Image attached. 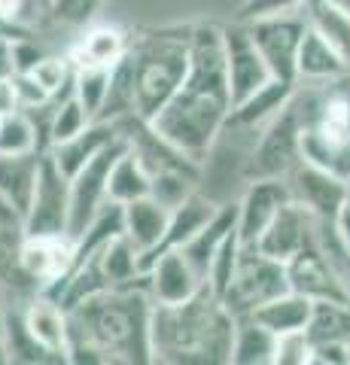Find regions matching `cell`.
<instances>
[{
    "mask_svg": "<svg viewBox=\"0 0 350 365\" xmlns=\"http://www.w3.org/2000/svg\"><path fill=\"white\" fill-rule=\"evenodd\" d=\"M229 113L232 95L225 83L222 31L217 25H195L189 43V71L168 104L150 119V128L201 165L225 131Z\"/></svg>",
    "mask_w": 350,
    "mask_h": 365,
    "instance_id": "6da1fadb",
    "label": "cell"
},
{
    "mask_svg": "<svg viewBox=\"0 0 350 365\" xmlns=\"http://www.w3.org/2000/svg\"><path fill=\"white\" fill-rule=\"evenodd\" d=\"M153 295L146 277L131 287L101 289L67 311V362H153Z\"/></svg>",
    "mask_w": 350,
    "mask_h": 365,
    "instance_id": "7a4b0ae2",
    "label": "cell"
},
{
    "mask_svg": "<svg viewBox=\"0 0 350 365\" xmlns=\"http://www.w3.org/2000/svg\"><path fill=\"white\" fill-rule=\"evenodd\" d=\"M235 317L207 283L180 304H155L150 317L153 362L225 365L232 362Z\"/></svg>",
    "mask_w": 350,
    "mask_h": 365,
    "instance_id": "3957f363",
    "label": "cell"
},
{
    "mask_svg": "<svg viewBox=\"0 0 350 365\" xmlns=\"http://www.w3.org/2000/svg\"><path fill=\"white\" fill-rule=\"evenodd\" d=\"M292 104L299 113L302 158L338 177H350V83L296 86Z\"/></svg>",
    "mask_w": 350,
    "mask_h": 365,
    "instance_id": "277c9868",
    "label": "cell"
},
{
    "mask_svg": "<svg viewBox=\"0 0 350 365\" xmlns=\"http://www.w3.org/2000/svg\"><path fill=\"white\" fill-rule=\"evenodd\" d=\"M189 43L192 28H159L140 34L128 46L134 101L143 122H150L183 83L189 71Z\"/></svg>",
    "mask_w": 350,
    "mask_h": 365,
    "instance_id": "5b68a950",
    "label": "cell"
},
{
    "mask_svg": "<svg viewBox=\"0 0 350 365\" xmlns=\"http://www.w3.org/2000/svg\"><path fill=\"white\" fill-rule=\"evenodd\" d=\"M287 289H289V280H287L284 262L265 256L262 250H256V247H241L232 283L225 287L220 302L229 307L232 317H244V314H253L259 304L271 302L274 295L287 292Z\"/></svg>",
    "mask_w": 350,
    "mask_h": 365,
    "instance_id": "8992f818",
    "label": "cell"
},
{
    "mask_svg": "<svg viewBox=\"0 0 350 365\" xmlns=\"http://www.w3.org/2000/svg\"><path fill=\"white\" fill-rule=\"evenodd\" d=\"M302 162V143H299V113L296 104H289L268 119L256 131V143L244 165L247 180H262V177H280L287 180L289 170Z\"/></svg>",
    "mask_w": 350,
    "mask_h": 365,
    "instance_id": "52a82bcc",
    "label": "cell"
},
{
    "mask_svg": "<svg viewBox=\"0 0 350 365\" xmlns=\"http://www.w3.org/2000/svg\"><path fill=\"white\" fill-rule=\"evenodd\" d=\"M125 150V137H116L110 146H104L92 162H86L73 177H67V235L80 237L86 225L95 220L98 210L110 201L107 198V177L116 155Z\"/></svg>",
    "mask_w": 350,
    "mask_h": 365,
    "instance_id": "ba28073f",
    "label": "cell"
},
{
    "mask_svg": "<svg viewBox=\"0 0 350 365\" xmlns=\"http://www.w3.org/2000/svg\"><path fill=\"white\" fill-rule=\"evenodd\" d=\"M244 25L256 46V52L262 55L268 73L274 79L296 83V55H299V43L304 37V28H308L302 9L253 19V21H244Z\"/></svg>",
    "mask_w": 350,
    "mask_h": 365,
    "instance_id": "9c48e42d",
    "label": "cell"
},
{
    "mask_svg": "<svg viewBox=\"0 0 350 365\" xmlns=\"http://www.w3.org/2000/svg\"><path fill=\"white\" fill-rule=\"evenodd\" d=\"M284 265H287V280L292 292H299L311 302H350L341 268L323 253L317 241L302 247Z\"/></svg>",
    "mask_w": 350,
    "mask_h": 365,
    "instance_id": "30bf717a",
    "label": "cell"
},
{
    "mask_svg": "<svg viewBox=\"0 0 350 365\" xmlns=\"http://www.w3.org/2000/svg\"><path fill=\"white\" fill-rule=\"evenodd\" d=\"M25 235H67V177L49 153L40 155L37 182L25 210Z\"/></svg>",
    "mask_w": 350,
    "mask_h": 365,
    "instance_id": "8fae6325",
    "label": "cell"
},
{
    "mask_svg": "<svg viewBox=\"0 0 350 365\" xmlns=\"http://www.w3.org/2000/svg\"><path fill=\"white\" fill-rule=\"evenodd\" d=\"M222 31V58H225V83H229L232 104H238L247 95H253L256 88H262L271 73L262 61V55L256 52V46L247 34L244 21H235Z\"/></svg>",
    "mask_w": 350,
    "mask_h": 365,
    "instance_id": "7c38bea8",
    "label": "cell"
},
{
    "mask_svg": "<svg viewBox=\"0 0 350 365\" xmlns=\"http://www.w3.org/2000/svg\"><path fill=\"white\" fill-rule=\"evenodd\" d=\"M287 186H289L292 201H299L317 222H332L338 207L347 201L344 177H338V174H332V170H326L320 165L304 162V158L289 170Z\"/></svg>",
    "mask_w": 350,
    "mask_h": 365,
    "instance_id": "4fadbf2b",
    "label": "cell"
},
{
    "mask_svg": "<svg viewBox=\"0 0 350 365\" xmlns=\"http://www.w3.org/2000/svg\"><path fill=\"white\" fill-rule=\"evenodd\" d=\"M289 186L280 177H262L250 180L244 198L235 204L238 216H235V232H238L241 247H253L259 241V235L268 228V222L277 216V210L289 201Z\"/></svg>",
    "mask_w": 350,
    "mask_h": 365,
    "instance_id": "5bb4252c",
    "label": "cell"
},
{
    "mask_svg": "<svg viewBox=\"0 0 350 365\" xmlns=\"http://www.w3.org/2000/svg\"><path fill=\"white\" fill-rule=\"evenodd\" d=\"M317 241V220L302 207L299 201H287L277 210V216L268 222V228L259 235V241L253 244L256 250H262L265 256L287 262L299 253L302 247H308Z\"/></svg>",
    "mask_w": 350,
    "mask_h": 365,
    "instance_id": "9a60e30c",
    "label": "cell"
},
{
    "mask_svg": "<svg viewBox=\"0 0 350 365\" xmlns=\"http://www.w3.org/2000/svg\"><path fill=\"white\" fill-rule=\"evenodd\" d=\"M21 268L40 289L52 287L73 268V237L67 235H25L21 241Z\"/></svg>",
    "mask_w": 350,
    "mask_h": 365,
    "instance_id": "2e32d148",
    "label": "cell"
},
{
    "mask_svg": "<svg viewBox=\"0 0 350 365\" xmlns=\"http://www.w3.org/2000/svg\"><path fill=\"white\" fill-rule=\"evenodd\" d=\"M25 332L49 353L55 362H67V341H71V326H67V311L43 292H31L25 311L19 314Z\"/></svg>",
    "mask_w": 350,
    "mask_h": 365,
    "instance_id": "e0dca14e",
    "label": "cell"
},
{
    "mask_svg": "<svg viewBox=\"0 0 350 365\" xmlns=\"http://www.w3.org/2000/svg\"><path fill=\"white\" fill-rule=\"evenodd\" d=\"M143 277H146V289H150L155 304H180V302L192 299V295L201 289V283H205L180 250L162 253L146 268Z\"/></svg>",
    "mask_w": 350,
    "mask_h": 365,
    "instance_id": "ac0fdd59",
    "label": "cell"
},
{
    "mask_svg": "<svg viewBox=\"0 0 350 365\" xmlns=\"http://www.w3.org/2000/svg\"><path fill=\"white\" fill-rule=\"evenodd\" d=\"M220 204H213L210 198H205L201 192L195 189L186 201H180L177 207L171 210V220H168V228L162 235V241L155 244L153 250H146V253H140V274H146V268L153 265L155 259H159L162 253H168V250H180L192 235L198 232L201 225H207V220L213 213H217Z\"/></svg>",
    "mask_w": 350,
    "mask_h": 365,
    "instance_id": "d6986e66",
    "label": "cell"
},
{
    "mask_svg": "<svg viewBox=\"0 0 350 365\" xmlns=\"http://www.w3.org/2000/svg\"><path fill=\"white\" fill-rule=\"evenodd\" d=\"M292 95H296V83L271 76L262 88H256L253 95H247L244 101H238V104H232L225 128H253V131H259L268 119H274L277 113L289 104Z\"/></svg>",
    "mask_w": 350,
    "mask_h": 365,
    "instance_id": "ffe728a7",
    "label": "cell"
},
{
    "mask_svg": "<svg viewBox=\"0 0 350 365\" xmlns=\"http://www.w3.org/2000/svg\"><path fill=\"white\" fill-rule=\"evenodd\" d=\"M347 67L350 61H344L317 31L304 28V37L299 43V55H296V86L335 83V79L347 76Z\"/></svg>",
    "mask_w": 350,
    "mask_h": 365,
    "instance_id": "44dd1931",
    "label": "cell"
},
{
    "mask_svg": "<svg viewBox=\"0 0 350 365\" xmlns=\"http://www.w3.org/2000/svg\"><path fill=\"white\" fill-rule=\"evenodd\" d=\"M116 137H119V128L113 122L92 119L80 134H73V137H67V140L49 146V158L58 165V170L64 177H73L76 170H80L86 162H92V158L104 150V146H110Z\"/></svg>",
    "mask_w": 350,
    "mask_h": 365,
    "instance_id": "7402d4cb",
    "label": "cell"
},
{
    "mask_svg": "<svg viewBox=\"0 0 350 365\" xmlns=\"http://www.w3.org/2000/svg\"><path fill=\"white\" fill-rule=\"evenodd\" d=\"M128 34L116 25H95L88 28L80 43L67 52V61L73 67H113L128 55Z\"/></svg>",
    "mask_w": 350,
    "mask_h": 365,
    "instance_id": "603a6c76",
    "label": "cell"
},
{
    "mask_svg": "<svg viewBox=\"0 0 350 365\" xmlns=\"http://www.w3.org/2000/svg\"><path fill=\"white\" fill-rule=\"evenodd\" d=\"M168 220H171V210L155 201L153 195H143V198L122 204V232H125V237L140 250V253L153 250L162 241Z\"/></svg>",
    "mask_w": 350,
    "mask_h": 365,
    "instance_id": "cb8c5ba5",
    "label": "cell"
},
{
    "mask_svg": "<svg viewBox=\"0 0 350 365\" xmlns=\"http://www.w3.org/2000/svg\"><path fill=\"white\" fill-rule=\"evenodd\" d=\"M235 216H238V207H235V204H220L217 213L207 220V225H201L198 232L180 247V253L186 256V262L195 268V274L201 280H205L207 265H210V259L217 256L220 244L229 237V232H235Z\"/></svg>",
    "mask_w": 350,
    "mask_h": 365,
    "instance_id": "d4e9b609",
    "label": "cell"
},
{
    "mask_svg": "<svg viewBox=\"0 0 350 365\" xmlns=\"http://www.w3.org/2000/svg\"><path fill=\"white\" fill-rule=\"evenodd\" d=\"M311 307H314L311 299H304V295L287 289V292L274 295L271 302L259 304L256 311H253V317L268 329V332H274V335L304 332V326H308V317H311Z\"/></svg>",
    "mask_w": 350,
    "mask_h": 365,
    "instance_id": "484cf974",
    "label": "cell"
},
{
    "mask_svg": "<svg viewBox=\"0 0 350 365\" xmlns=\"http://www.w3.org/2000/svg\"><path fill=\"white\" fill-rule=\"evenodd\" d=\"M274 341L277 335L268 332L253 314L235 317L232 362L235 365H271L274 362Z\"/></svg>",
    "mask_w": 350,
    "mask_h": 365,
    "instance_id": "4316f807",
    "label": "cell"
},
{
    "mask_svg": "<svg viewBox=\"0 0 350 365\" xmlns=\"http://www.w3.org/2000/svg\"><path fill=\"white\" fill-rule=\"evenodd\" d=\"M95 256H98V268H101V274H104L110 289L131 287V283L143 280V274H140V250L128 241L125 232L116 235L104 250H98Z\"/></svg>",
    "mask_w": 350,
    "mask_h": 365,
    "instance_id": "83f0119b",
    "label": "cell"
},
{
    "mask_svg": "<svg viewBox=\"0 0 350 365\" xmlns=\"http://www.w3.org/2000/svg\"><path fill=\"white\" fill-rule=\"evenodd\" d=\"M43 153H25V155H4L0 153V195L13 201L25 216L34 182H37V168H40Z\"/></svg>",
    "mask_w": 350,
    "mask_h": 365,
    "instance_id": "f1b7e54d",
    "label": "cell"
},
{
    "mask_svg": "<svg viewBox=\"0 0 350 365\" xmlns=\"http://www.w3.org/2000/svg\"><path fill=\"white\" fill-rule=\"evenodd\" d=\"M302 13L308 28L317 31L344 61H350V13L326 4V0H304Z\"/></svg>",
    "mask_w": 350,
    "mask_h": 365,
    "instance_id": "f546056e",
    "label": "cell"
},
{
    "mask_svg": "<svg viewBox=\"0 0 350 365\" xmlns=\"http://www.w3.org/2000/svg\"><path fill=\"white\" fill-rule=\"evenodd\" d=\"M304 335L311 344H350V302H314Z\"/></svg>",
    "mask_w": 350,
    "mask_h": 365,
    "instance_id": "4dcf8cb0",
    "label": "cell"
},
{
    "mask_svg": "<svg viewBox=\"0 0 350 365\" xmlns=\"http://www.w3.org/2000/svg\"><path fill=\"white\" fill-rule=\"evenodd\" d=\"M138 116V101H134V76H131V61L128 55L122 61H116L110 67V79H107V95L104 104H101L98 116L101 122H122Z\"/></svg>",
    "mask_w": 350,
    "mask_h": 365,
    "instance_id": "1f68e13d",
    "label": "cell"
},
{
    "mask_svg": "<svg viewBox=\"0 0 350 365\" xmlns=\"http://www.w3.org/2000/svg\"><path fill=\"white\" fill-rule=\"evenodd\" d=\"M150 195V174L146 168L140 165V158L128 150H122L116 155V162L110 168V177H107V198L116 201V204H128L134 198H143Z\"/></svg>",
    "mask_w": 350,
    "mask_h": 365,
    "instance_id": "d6a6232c",
    "label": "cell"
},
{
    "mask_svg": "<svg viewBox=\"0 0 350 365\" xmlns=\"http://www.w3.org/2000/svg\"><path fill=\"white\" fill-rule=\"evenodd\" d=\"M92 122V116L83 110V104L73 98V91L52 98V119H49V146L67 140V137L80 134L86 125Z\"/></svg>",
    "mask_w": 350,
    "mask_h": 365,
    "instance_id": "836d02e7",
    "label": "cell"
},
{
    "mask_svg": "<svg viewBox=\"0 0 350 365\" xmlns=\"http://www.w3.org/2000/svg\"><path fill=\"white\" fill-rule=\"evenodd\" d=\"M0 153L4 155H25V153H43L37 128L25 110L13 113V116L0 119Z\"/></svg>",
    "mask_w": 350,
    "mask_h": 365,
    "instance_id": "e575fe53",
    "label": "cell"
},
{
    "mask_svg": "<svg viewBox=\"0 0 350 365\" xmlns=\"http://www.w3.org/2000/svg\"><path fill=\"white\" fill-rule=\"evenodd\" d=\"M195 182L198 177L186 174V170H155L150 174V195L168 210H174L180 201H186L195 192Z\"/></svg>",
    "mask_w": 350,
    "mask_h": 365,
    "instance_id": "d590c367",
    "label": "cell"
},
{
    "mask_svg": "<svg viewBox=\"0 0 350 365\" xmlns=\"http://www.w3.org/2000/svg\"><path fill=\"white\" fill-rule=\"evenodd\" d=\"M107 79H110V67H73V98L80 101L92 119L98 116L101 104H104Z\"/></svg>",
    "mask_w": 350,
    "mask_h": 365,
    "instance_id": "8d00e7d4",
    "label": "cell"
},
{
    "mask_svg": "<svg viewBox=\"0 0 350 365\" xmlns=\"http://www.w3.org/2000/svg\"><path fill=\"white\" fill-rule=\"evenodd\" d=\"M4 347H6L9 362H55L49 353L25 332V326H21V317L19 314H13V317L6 314V323H4Z\"/></svg>",
    "mask_w": 350,
    "mask_h": 365,
    "instance_id": "74e56055",
    "label": "cell"
},
{
    "mask_svg": "<svg viewBox=\"0 0 350 365\" xmlns=\"http://www.w3.org/2000/svg\"><path fill=\"white\" fill-rule=\"evenodd\" d=\"M28 73L49 91V98L73 91V64L67 61V55H43Z\"/></svg>",
    "mask_w": 350,
    "mask_h": 365,
    "instance_id": "f35d334b",
    "label": "cell"
},
{
    "mask_svg": "<svg viewBox=\"0 0 350 365\" xmlns=\"http://www.w3.org/2000/svg\"><path fill=\"white\" fill-rule=\"evenodd\" d=\"M238 253H241L238 232H229V237H225V241L220 244L217 256H213V259H210V265H207L205 283L210 287V292H213V295H220V299H222L225 287H229V283H232L235 265H238Z\"/></svg>",
    "mask_w": 350,
    "mask_h": 365,
    "instance_id": "ab89813d",
    "label": "cell"
},
{
    "mask_svg": "<svg viewBox=\"0 0 350 365\" xmlns=\"http://www.w3.org/2000/svg\"><path fill=\"white\" fill-rule=\"evenodd\" d=\"M101 0H43V13L58 25H86L98 13Z\"/></svg>",
    "mask_w": 350,
    "mask_h": 365,
    "instance_id": "60d3db41",
    "label": "cell"
},
{
    "mask_svg": "<svg viewBox=\"0 0 350 365\" xmlns=\"http://www.w3.org/2000/svg\"><path fill=\"white\" fill-rule=\"evenodd\" d=\"M311 341L304 332H287L274 341V362L271 365H308Z\"/></svg>",
    "mask_w": 350,
    "mask_h": 365,
    "instance_id": "b9f144b4",
    "label": "cell"
},
{
    "mask_svg": "<svg viewBox=\"0 0 350 365\" xmlns=\"http://www.w3.org/2000/svg\"><path fill=\"white\" fill-rule=\"evenodd\" d=\"M304 0H244L235 21H253L265 16H280V13H296L302 9Z\"/></svg>",
    "mask_w": 350,
    "mask_h": 365,
    "instance_id": "7bdbcfd3",
    "label": "cell"
},
{
    "mask_svg": "<svg viewBox=\"0 0 350 365\" xmlns=\"http://www.w3.org/2000/svg\"><path fill=\"white\" fill-rule=\"evenodd\" d=\"M9 52H13V71L16 73H28L31 67L46 55V49H43V46L37 43V37H34V31L9 40Z\"/></svg>",
    "mask_w": 350,
    "mask_h": 365,
    "instance_id": "ee69618b",
    "label": "cell"
},
{
    "mask_svg": "<svg viewBox=\"0 0 350 365\" xmlns=\"http://www.w3.org/2000/svg\"><path fill=\"white\" fill-rule=\"evenodd\" d=\"M13 83H16V95H19L21 110H34V107H43V104L52 101L49 91L43 88L31 73H13Z\"/></svg>",
    "mask_w": 350,
    "mask_h": 365,
    "instance_id": "f6af8a7d",
    "label": "cell"
},
{
    "mask_svg": "<svg viewBox=\"0 0 350 365\" xmlns=\"http://www.w3.org/2000/svg\"><path fill=\"white\" fill-rule=\"evenodd\" d=\"M329 228H332V237H335L338 250H341L344 268H347V262H350V195H347V201L341 204V207H338V213L332 216Z\"/></svg>",
    "mask_w": 350,
    "mask_h": 365,
    "instance_id": "bcb514c9",
    "label": "cell"
},
{
    "mask_svg": "<svg viewBox=\"0 0 350 365\" xmlns=\"http://www.w3.org/2000/svg\"><path fill=\"white\" fill-rule=\"evenodd\" d=\"M19 95H16V83H13V73L0 79V116H13L19 113Z\"/></svg>",
    "mask_w": 350,
    "mask_h": 365,
    "instance_id": "7dc6e473",
    "label": "cell"
},
{
    "mask_svg": "<svg viewBox=\"0 0 350 365\" xmlns=\"http://www.w3.org/2000/svg\"><path fill=\"white\" fill-rule=\"evenodd\" d=\"M16 73L13 71V52H9V40H0V79Z\"/></svg>",
    "mask_w": 350,
    "mask_h": 365,
    "instance_id": "c3c4849f",
    "label": "cell"
},
{
    "mask_svg": "<svg viewBox=\"0 0 350 365\" xmlns=\"http://www.w3.org/2000/svg\"><path fill=\"white\" fill-rule=\"evenodd\" d=\"M21 34H31V28H21V25H13V21H6L0 16V40H16Z\"/></svg>",
    "mask_w": 350,
    "mask_h": 365,
    "instance_id": "681fc988",
    "label": "cell"
},
{
    "mask_svg": "<svg viewBox=\"0 0 350 365\" xmlns=\"http://www.w3.org/2000/svg\"><path fill=\"white\" fill-rule=\"evenodd\" d=\"M326 4H332L338 9H344V13H350V0H326Z\"/></svg>",
    "mask_w": 350,
    "mask_h": 365,
    "instance_id": "f907efd6",
    "label": "cell"
},
{
    "mask_svg": "<svg viewBox=\"0 0 350 365\" xmlns=\"http://www.w3.org/2000/svg\"><path fill=\"white\" fill-rule=\"evenodd\" d=\"M4 323H6V314L0 311V341H4Z\"/></svg>",
    "mask_w": 350,
    "mask_h": 365,
    "instance_id": "816d5d0a",
    "label": "cell"
},
{
    "mask_svg": "<svg viewBox=\"0 0 350 365\" xmlns=\"http://www.w3.org/2000/svg\"><path fill=\"white\" fill-rule=\"evenodd\" d=\"M344 283H347V292H350V262H347V268H344Z\"/></svg>",
    "mask_w": 350,
    "mask_h": 365,
    "instance_id": "f5cc1de1",
    "label": "cell"
},
{
    "mask_svg": "<svg viewBox=\"0 0 350 365\" xmlns=\"http://www.w3.org/2000/svg\"><path fill=\"white\" fill-rule=\"evenodd\" d=\"M344 182H347V195H350V177H347V180H344Z\"/></svg>",
    "mask_w": 350,
    "mask_h": 365,
    "instance_id": "db71d44e",
    "label": "cell"
},
{
    "mask_svg": "<svg viewBox=\"0 0 350 365\" xmlns=\"http://www.w3.org/2000/svg\"><path fill=\"white\" fill-rule=\"evenodd\" d=\"M344 79H347V83H350V67H347V76H344Z\"/></svg>",
    "mask_w": 350,
    "mask_h": 365,
    "instance_id": "11a10c76",
    "label": "cell"
},
{
    "mask_svg": "<svg viewBox=\"0 0 350 365\" xmlns=\"http://www.w3.org/2000/svg\"><path fill=\"white\" fill-rule=\"evenodd\" d=\"M0 119H4V116H0Z\"/></svg>",
    "mask_w": 350,
    "mask_h": 365,
    "instance_id": "9f6ffc18",
    "label": "cell"
}]
</instances>
